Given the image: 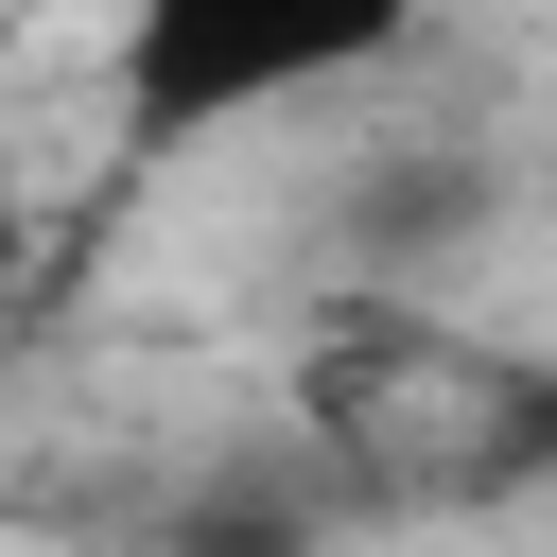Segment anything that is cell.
Instances as JSON below:
<instances>
[{
    "mask_svg": "<svg viewBox=\"0 0 557 557\" xmlns=\"http://www.w3.org/2000/svg\"><path fill=\"white\" fill-rule=\"evenodd\" d=\"M418 52V0H104V122L139 157H209L278 104H348Z\"/></svg>",
    "mask_w": 557,
    "mask_h": 557,
    "instance_id": "6da1fadb",
    "label": "cell"
}]
</instances>
